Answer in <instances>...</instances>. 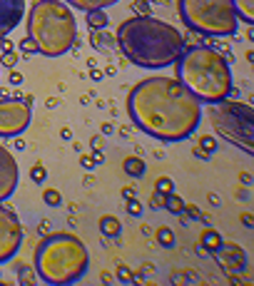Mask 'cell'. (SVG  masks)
<instances>
[{
    "label": "cell",
    "mask_w": 254,
    "mask_h": 286,
    "mask_svg": "<svg viewBox=\"0 0 254 286\" xmlns=\"http://www.w3.org/2000/svg\"><path fill=\"white\" fill-rule=\"evenodd\" d=\"M179 18L187 28L214 37L234 35L239 23L232 0H179Z\"/></svg>",
    "instance_id": "6"
},
{
    "label": "cell",
    "mask_w": 254,
    "mask_h": 286,
    "mask_svg": "<svg viewBox=\"0 0 254 286\" xmlns=\"http://www.w3.org/2000/svg\"><path fill=\"white\" fill-rule=\"evenodd\" d=\"M165 209L172 212V214H182V209H185V199L179 197V194H174V192H169V194L165 197Z\"/></svg>",
    "instance_id": "18"
},
{
    "label": "cell",
    "mask_w": 254,
    "mask_h": 286,
    "mask_svg": "<svg viewBox=\"0 0 254 286\" xmlns=\"http://www.w3.org/2000/svg\"><path fill=\"white\" fill-rule=\"evenodd\" d=\"M209 122L214 132L242 152H254V110L237 100H222L209 105Z\"/></svg>",
    "instance_id": "7"
},
{
    "label": "cell",
    "mask_w": 254,
    "mask_h": 286,
    "mask_svg": "<svg viewBox=\"0 0 254 286\" xmlns=\"http://www.w3.org/2000/svg\"><path fill=\"white\" fill-rule=\"evenodd\" d=\"M199 247H202V252H207V254H214L217 249L222 247V236L217 234L214 229H207V231L202 234V244H199Z\"/></svg>",
    "instance_id": "15"
},
{
    "label": "cell",
    "mask_w": 254,
    "mask_h": 286,
    "mask_svg": "<svg viewBox=\"0 0 254 286\" xmlns=\"http://www.w3.org/2000/svg\"><path fill=\"white\" fill-rule=\"evenodd\" d=\"M20 48H23V53H25V55H30V53H38V50H35V45H32V40H30V37L20 40Z\"/></svg>",
    "instance_id": "29"
},
{
    "label": "cell",
    "mask_w": 254,
    "mask_h": 286,
    "mask_svg": "<svg viewBox=\"0 0 254 286\" xmlns=\"http://www.w3.org/2000/svg\"><path fill=\"white\" fill-rule=\"evenodd\" d=\"M100 229H102V234H105L107 239H117V236H120V231H122L120 219H115V217H110V214L100 219Z\"/></svg>",
    "instance_id": "16"
},
{
    "label": "cell",
    "mask_w": 254,
    "mask_h": 286,
    "mask_svg": "<svg viewBox=\"0 0 254 286\" xmlns=\"http://www.w3.org/2000/svg\"><path fill=\"white\" fill-rule=\"evenodd\" d=\"M87 266V249L75 234H48L35 249V271L50 286L78 284Z\"/></svg>",
    "instance_id": "4"
},
{
    "label": "cell",
    "mask_w": 254,
    "mask_h": 286,
    "mask_svg": "<svg viewBox=\"0 0 254 286\" xmlns=\"http://www.w3.org/2000/svg\"><path fill=\"white\" fill-rule=\"evenodd\" d=\"M18 281L20 284H35V274H32V269L30 266H18Z\"/></svg>",
    "instance_id": "22"
},
{
    "label": "cell",
    "mask_w": 254,
    "mask_h": 286,
    "mask_svg": "<svg viewBox=\"0 0 254 286\" xmlns=\"http://www.w3.org/2000/svg\"><path fill=\"white\" fill-rule=\"evenodd\" d=\"M3 50H5V53L13 50V43H10V40H3Z\"/></svg>",
    "instance_id": "35"
},
{
    "label": "cell",
    "mask_w": 254,
    "mask_h": 286,
    "mask_svg": "<svg viewBox=\"0 0 254 286\" xmlns=\"http://www.w3.org/2000/svg\"><path fill=\"white\" fill-rule=\"evenodd\" d=\"M214 257L220 259V264L232 274V271H242L244 266H247V254L237 247V244H227V241H222V247L214 252Z\"/></svg>",
    "instance_id": "12"
},
{
    "label": "cell",
    "mask_w": 254,
    "mask_h": 286,
    "mask_svg": "<svg viewBox=\"0 0 254 286\" xmlns=\"http://www.w3.org/2000/svg\"><path fill=\"white\" fill-rule=\"evenodd\" d=\"M80 165H83L85 170H90V167H95V165H97V162H95V157H92V154H83V157H80Z\"/></svg>",
    "instance_id": "32"
},
{
    "label": "cell",
    "mask_w": 254,
    "mask_h": 286,
    "mask_svg": "<svg viewBox=\"0 0 254 286\" xmlns=\"http://www.w3.org/2000/svg\"><path fill=\"white\" fill-rule=\"evenodd\" d=\"M122 194H125V197L130 199V197H135V189H130V187H125V189H122Z\"/></svg>",
    "instance_id": "34"
},
{
    "label": "cell",
    "mask_w": 254,
    "mask_h": 286,
    "mask_svg": "<svg viewBox=\"0 0 254 286\" xmlns=\"http://www.w3.org/2000/svg\"><path fill=\"white\" fill-rule=\"evenodd\" d=\"M87 25H90V30H102L107 25V15L102 10H90L87 13Z\"/></svg>",
    "instance_id": "19"
},
{
    "label": "cell",
    "mask_w": 254,
    "mask_h": 286,
    "mask_svg": "<svg viewBox=\"0 0 254 286\" xmlns=\"http://www.w3.org/2000/svg\"><path fill=\"white\" fill-rule=\"evenodd\" d=\"M18 177H20V170H18L15 157L0 144V201H5L15 192Z\"/></svg>",
    "instance_id": "10"
},
{
    "label": "cell",
    "mask_w": 254,
    "mask_h": 286,
    "mask_svg": "<svg viewBox=\"0 0 254 286\" xmlns=\"http://www.w3.org/2000/svg\"><path fill=\"white\" fill-rule=\"evenodd\" d=\"M15 62H18V55H15L13 50L3 53V57H0V65H3V67H8V70H13V67H15Z\"/></svg>",
    "instance_id": "25"
},
{
    "label": "cell",
    "mask_w": 254,
    "mask_h": 286,
    "mask_svg": "<svg viewBox=\"0 0 254 286\" xmlns=\"http://www.w3.org/2000/svg\"><path fill=\"white\" fill-rule=\"evenodd\" d=\"M117 279H120L122 284H132V281H135V274H132L125 264H120V266H117Z\"/></svg>",
    "instance_id": "24"
},
{
    "label": "cell",
    "mask_w": 254,
    "mask_h": 286,
    "mask_svg": "<svg viewBox=\"0 0 254 286\" xmlns=\"http://www.w3.org/2000/svg\"><path fill=\"white\" fill-rule=\"evenodd\" d=\"M182 214H187L190 219H202V212H199L197 207H187V204H185V209H182Z\"/></svg>",
    "instance_id": "30"
},
{
    "label": "cell",
    "mask_w": 254,
    "mask_h": 286,
    "mask_svg": "<svg viewBox=\"0 0 254 286\" xmlns=\"http://www.w3.org/2000/svg\"><path fill=\"white\" fill-rule=\"evenodd\" d=\"M127 114L135 125L162 142L187 140L202 119L199 100L172 77H147L127 95Z\"/></svg>",
    "instance_id": "1"
},
{
    "label": "cell",
    "mask_w": 254,
    "mask_h": 286,
    "mask_svg": "<svg viewBox=\"0 0 254 286\" xmlns=\"http://www.w3.org/2000/svg\"><path fill=\"white\" fill-rule=\"evenodd\" d=\"M177 80L199 102H222L232 95V67L212 48H190L177 57Z\"/></svg>",
    "instance_id": "3"
},
{
    "label": "cell",
    "mask_w": 254,
    "mask_h": 286,
    "mask_svg": "<svg viewBox=\"0 0 254 286\" xmlns=\"http://www.w3.org/2000/svg\"><path fill=\"white\" fill-rule=\"evenodd\" d=\"M28 37L45 57L65 55L78 37V23L62 0H38L28 13Z\"/></svg>",
    "instance_id": "5"
},
{
    "label": "cell",
    "mask_w": 254,
    "mask_h": 286,
    "mask_svg": "<svg viewBox=\"0 0 254 286\" xmlns=\"http://www.w3.org/2000/svg\"><path fill=\"white\" fill-rule=\"evenodd\" d=\"M155 192H160V194H169V192H174V182L167 179V177H162V179H157Z\"/></svg>",
    "instance_id": "21"
},
{
    "label": "cell",
    "mask_w": 254,
    "mask_h": 286,
    "mask_svg": "<svg viewBox=\"0 0 254 286\" xmlns=\"http://www.w3.org/2000/svg\"><path fill=\"white\" fill-rule=\"evenodd\" d=\"M165 197H167V194L155 192V194H152V199H150V207H152V209H165Z\"/></svg>",
    "instance_id": "28"
},
{
    "label": "cell",
    "mask_w": 254,
    "mask_h": 286,
    "mask_svg": "<svg viewBox=\"0 0 254 286\" xmlns=\"http://www.w3.org/2000/svg\"><path fill=\"white\" fill-rule=\"evenodd\" d=\"M214 147H217V144H214V140H212V137H202V152H204V154L214 152Z\"/></svg>",
    "instance_id": "31"
},
{
    "label": "cell",
    "mask_w": 254,
    "mask_h": 286,
    "mask_svg": "<svg viewBox=\"0 0 254 286\" xmlns=\"http://www.w3.org/2000/svg\"><path fill=\"white\" fill-rule=\"evenodd\" d=\"M43 199H45V204H50V207H57V204H60V192L57 189H45Z\"/></svg>",
    "instance_id": "23"
},
{
    "label": "cell",
    "mask_w": 254,
    "mask_h": 286,
    "mask_svg": "<svg viewBox=\"0 0 254 286\" xmlns=\"http://www.w3.org/2000/svg\"><path fill=\"white\" fill-rule=\"evenodd\" d=\"M115 43L132 65L147 70H157L177 62V57L185 50L182 32L174 25L150 15H137L120 23Z\"/></svg>",
    "instance_id": "2"
},
{
    "label": "cell",
    "mask_w": 254,
    "mask_h": 286,
    "mask_svg": "<svg viewBox=\"0 0 254 286\" xmlns=\"http://www.w3.org/2000/svg\"><path fill=\"white\" fill-rule=\"evenodd\" d=\"M30 179L40 184V182L45 179V167H43V165H32V167H30Z\"/></svg>",
    "instance_id": "26"
},
{
    "label": "cell",
    "mask_w": 254,
    "mask_h": 286,
    "mask_svg": "<svg viewBox=\"0 0 254 286\" xmlns=\"http://www.w3.org/2000/svg\"><path fill=\"white\" fill-rule=\"evenodd\" d=\"M122 167H125V172H127L132 179L142 177V174H144V170H147V167H144V159H140V157H127Z\"/></svg>",
    "instance_id": "17"
},
{
    "label": "cell",
    "mask_w": 254,
    "mask_h": 286,
    "mask_svg": "<svg viewBox=\"0 0 254 286\" xmlns=\"http://www.w3.org/2000/svg\"><path fill=\"white\" fill-rule=\"evenodd\" d=\"M8 80H10V85H20V83H23V75H20L18 70H10Z\"/></svg>",
    "instance_id": "33"
},
{
    "label": "cell",
    "mask_w": 254,
    "mask_h": 286,
    "mask_svg": "<svg viewBox=\"0 0 254 286\" xmlns=\"http://www.w3.org/2000/svg\"><path fill=\"white\" fill-rule=\"evenodd\" d=\"M155 236H157V241L162 244L165 249H172V247H174V234H172V229H169V227H160Z\"/></svg>",
    "instance_id": "20"
},
{
    "label": "cell",
    "mask_w": 254,
    "mask_h": 286,
    "mask_svg": "<svg viewBox=\"0 0 254 286\" xmlns=\"http://www.w3.org/2000/svg\"><path fill=\"white\" fill-rule=\"evenodd\" d=\"M127 214H132V217H140L142 214V204L132 197V199H127Z\"/></svg>",
    "instance_id": "27"
},
{
    "label": "cell",
    "mask_w": 254,
    "mask_h": 286,
    "mask_svg": "<svg viewBox=\"0 0 254 286\" xmlns=\"http://www.w3.org/2000/svg\"><path fill=\"white\" fill-rule=\"evenodd\" d=\"M234 5V13H237V20L252 25L254 23V0H232Z\"/></svg>",
    "instance_id": "14"
},
{
    "label": "cell",
    "mask_w": 254,
    "mask_h": 286,
    "mask_svg": "<svg viewBox=\"0 0 254 286\" xmlns=\"http://www.w3.org/2000/svg\"><path fill=\"white\" fill-rule=\"evenodd\" d=\"M25 15V0H0V40L18 28Z\"/></svg>",
    "instance_id": "11"
},
{
    "label": "cell",
    "mask_w": 254,
    "mask_h": 286,
    "mask_svg": "<svg viewBox=\"0 0 254 286\" xmlns=\"http://www.w3.org/2000/svg\"><path fill=\"white\" fill-rule=\"evenodd\" d=\"M115 3H120V0H65V5H72V8L85 10V13H90V10H105V8H110Z\"/></svg>",
    "instance_id": "13"
},
{
    "label": "cell",
    "mask_w": 254,
    "mask_h": 286,
    "mask_svg": "<svg viewBox=\"0 0 254 286\" xmlns=\"http://www.w3.org/2000/svg\"><path fill=\"white\" fill-rule=\"evenodd\" d=\"M30 125V107L20 100H0V137H18Z\"/></svg>",
    "instance_id": "8"
},
{
    "label": "cell",
    "mask_w": 254,
    "mask_h": 286,
    "mask_svg": "<svg viewBox=\"0 0 254 286\" xmlns=\"http://www.w3.org/2000/svg\"><path fill=\"white\" fill-rule=\"evenodd\" d=\"M23 244V227L15 212L0 207V264L10 261Z\"/></svg>",
    "instance_id": "9"
}]
</instances>
